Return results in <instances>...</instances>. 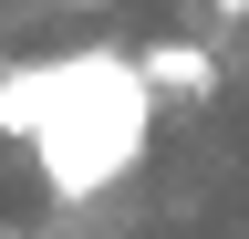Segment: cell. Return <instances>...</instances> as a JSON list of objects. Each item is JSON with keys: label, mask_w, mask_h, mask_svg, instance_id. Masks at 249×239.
<instances>
[{"label": "cell", "mask_w": 249, "mask_h": 239, "mask_svg": "<svg viewBox=\"0 0 249 239\" xmlns=\"http://www.w3.org/2000/svg\"><path fill=\"white\" fill-rule=\"evenodd\" d=\"M145 125H156V94H145L135 52H104V42L52 52V104H42V125H31L42 187H52V198H73V208H83V198H104L114 177H135Z\"/></svg>", "instance_id": "cell-1"}, {"label": "cell", "mask_w": 249, "mask_h": 239, "mask_svg": "<svg viewBox=\"0 0 249 239\" xmlns=\"http://www.w3.org/2000/svg\"><path fill=\"white\" fill-rule=\"evenodd\" d=\"M135 73H145V94H156V104H208V94H218V52H208V42H187V32L145 42V52H135Z\"/></svg>", "instance_id": "cell-2"}, {"label": "cell", "mask_w": 249, "mask_h": 239, "mask_svg": "<svg viewBox=\"0 0 249 239\" xmlns=\"http://www.w3.org/2000/svg\"><path fill=\"white\" fill-rule=\"evenodd\" d=\"M42 104H52V52H42V63H0V135H21V146H31Z\"/></svg>", "instance_id": "cell-3"}, {"label": "cell", "mask_w": 249, "mask_h": 239, "mask_svg": "<svg viewBox=\"0 0 249 239\" xmlns=\"http://www.w3.org/2000/svg\"><path fill=\"white\" fill-rule=\"evenodd\" d=\"M208 32H249V0H208Z\"/></svg>", "instance_id": "cell-4"}, {"label": "cell", "mask_w": 249, "mask_h": 239, "mask_svg": "<svg viewBox=\"0 0 249 239\" xmlns=\"http://www.w3.org/2000/svg\"><path fill=\"white\" fill-rule=\"evenodd\" d=\"M0 239H31V229H0Z\"/></svg>", "instance_id": "cell-5"}]
</instances>
